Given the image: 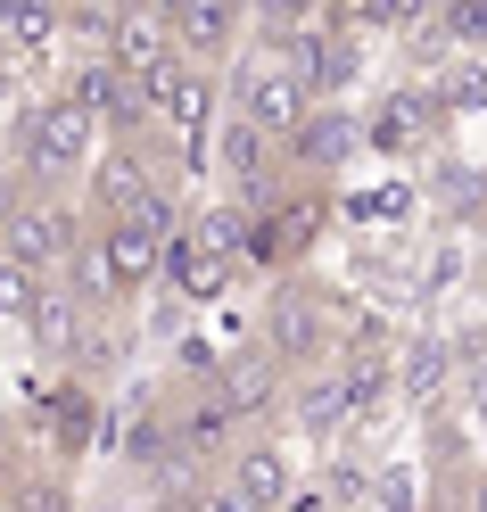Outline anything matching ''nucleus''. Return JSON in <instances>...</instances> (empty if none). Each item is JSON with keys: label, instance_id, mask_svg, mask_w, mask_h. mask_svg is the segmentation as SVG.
Masks as SVG:
<instances>
[{"label": "nucleus", "instance_id": "2", "mask_svg": "<svg viewBox=\"0 0 487 512\" xmlns=\"http://www.w3.org/2000/svg\"><path fill=\"white\" fill-rule=\"evenodd\" d=\"M223 91H232V116L256 124V133L281 141V149L298 141V124L314 116L298 67H289V58H273V50H240V58H232V75H223Z\"/></svg>", "mask_w": 487, "mask_h": 512}, {"label": "nucleus", "instance_id": "3", "mask_svg": "<svg viewBox=\"0 0 487 512\" xmlns=\"http://www.w3.org/2000/svg\"><path fill=\"white\" fill-rule=\"evenodd\" d=\"M256 347L289 364V380H306L322 364H339V331H331V306H322L306 281H281L273 306L256 314Z\"/></svg>", "mask_w": 487, "mask_h": 512}, {"label": "nucleus", "instance_id": "15", "mask_svg": "<svg viewBox=\"0 0 487 512\" xmlns=\"http://www.w3.org/2000/svg\"><path fill=\"white\" fill-rule=\"evenodd\" d=\"M364 512H430L421 463H372V496H364Z\"/></svg>", "mask_w": 487, "mask_h": 512}, {"label": "nucleus", "instance_id": "9", "mask_svg": "<svg viewBox=\"0 0 487 512\" xmlns=\"http://www.w3.org/2000/svg\"><path fill=\"white\" fill-rule=\"evenodd\" d=\"M108 58H116V67L124 75H133V83H149L157 67H174V25H166V0H124V9H116V25H108Z\"/></svg>", "mask_w": 487, "mask_h": 512}, {"label": "nucleus", "instance_id": "17", "mask_svg": "<svg viewBox=\"0 0 487 512\" xmlns=\"http://www.w3.org/2000/svg\"><path fill=\"white\" fill-rule=\"evenodd\" d=\"M463 273H471V265H463V240H454V232H438V248L421 256V290H454Z\"/></svg>", "mask_w": 487, "mask_h": 512}, {"label": "nucleus", "instance_id": "19", "mask_svg": "<svg viewBox=\"0 0 487 512\" xmlns=\"http://www.w3.org/2000/svg\"><path fill=\"white\" fill-rule=\"evenodd\" d=\"M355 215H364V223H405V215H413V190H405V182H380V190L355 199Z\"/></svg>", "mask_w": 487, "mask_h": 512}, {"label": "nucleus", "instance_id": "14", "mask_svg": "<svg viewBox=\"0 0 487 512\" xmlns=\"http://www.w3.org/2000/svg\"><path fill=\"white\" fill-rule=\"evenodd\" d=\"M0 34H9L25 58H42L58 34H67V9H50V0H0Z\"/></svg>", "mask_w": 487, "mask_h": 512}, {"label": "nucleus", "instance_id": "12", "mask_svg": "<svg viewBox=\"0 0 487 512\" xmlns=\"http://www.w3.org/2000/svg\"><path fill=\"white\" fill-rule=\"evenodd\" d=\"M364 124H372V149L380 157H413L446 124V108H438V91H388L380 108H364Z\"/></svg>", "mask_w": 487, "mask_h": 512}, {"label": "nucleus", "instance_id": "16", "mask_svg": "<svg viewBox=\"0 0 487 512\" xmlns=\"http://www.w3.org/2000/svg\"><path fill=\"white\" fill-rule=\"evenodd\" d=\"M42 290H50V281H42V273H25L17 256L0 248V323H17V331H25V314L42 306Z\"/></svg>", "mask_w": 487, "mask_h": 512}, {"label": "nucleus", "instance_id": "11", "mask_svg": "<svg viewBox=\"0 0 487 512\" xmlns=\"http://www.w3.org/2000/svg\"><path fill=\"white\" fill-rule=\"evenodd\" d=\"M91 323H100V314H91V306H75V298L50 281V290H42V306L25 314V347H34V356H42L50 372H67V380H75V356H83Z\"/></svg>", "mask_w": 487, "mask_h": 512}, {"label": "nucleus", "instance_id": "18", "mask_svg": "<svg viewBox=\"0 0 487 512\" xmlns=\"http://www.w3.org/2000/svg\"><path fill=\"white\" fill-rule=\"evenodd\" d=\"M34 199H42V190L17 174V157H9V149H0V232H9V223H17L25 207H34Z\"/></svg>", "mask_w": 487, "mask_h": 512}, {"label": "nucleus", "instance_id": "23", "mask_svg": "<svg viewBox=\"0 0 487 512\" xmlns=\"http://www.w3.org/2000/svg\"><path fill=\"white\" fill-rule=\"evenodd\" d=\"M100 512H108V504H100Z\"/></svg>", "mask_w": 487, "mask_h": 512}, {"label": "nucleus", "instance_id": "4", "mask_svg": "<svg viewBox=\"0 0 487 512\" xmlns=\"http://www.w3.org/2000/svg\"><path fill=\"white\" fill-rule=\"evenodd\" d=\"M91 232H100V223H91V207H83V199H34V207L9 223V232H0V248H9L25 273L58 281V273H67L75 256H83V240H91Z\"/></svg>", "mask_w": 487, "mask_h": 512}, {"label": "nucleus", "instance_id": "1", "mask_svg": "<svg viewBox=\"0 0 487 512\" xmlns=\"http://www.w3.org/2000/svg\"><path fill=\"white\" fill-rule=\"evenodd\" d=\"M100 149H108V133L75 100H58V91H34V100H17V116H9V157H17V174L34 182L42 199L67 190V182H91Z\"/></svg>", "mask_w": 487, "mask_h": 512}, {"label": "nucleus", "instance_id": "5", "mask_svg": "<svg viewBox=\"0 0 487 512\" xmlns=\"http://www.w3.org/2000/svg\"><path fill=\"white\" fill-rule=\"evenodd\" d=\"M157 182H166V166H157V141H108L100 166H91V182H83V207H91V223L149 215Z\"/></svg>", "mask_w": 487, "mask_h": 512}, {"label": "nucleus", "instance_id": "20", "mask_svg": "<svg viewBox=\"0 0 487 512\" xmlns=\"http://www.w3.org/2000/svg\"><path fill=\"white\" fill-rule=\"evenodd\" d=\"M199 512H256V504L232 488V479H207V488H199Z\"/></svg>", "mask_w": 487, "mask_h": 512}, {"label": "nucleus", "instance_id": "13", "mask_svg": "<svg viewBox=\"0 0 487 512\" xmlns=\"http://www.w3.org/2000/svg\"><path fill=\"white\" fill-rule=\"evenodd\" d=\"M58 290H67L75 306H91V314H124V306H133V298H124V281H116V265H108V248H100V232H91L83 256L58 273Z\"/></svg>", "mask_w": 487, "mask_h": 512}, {"label": "nucleus", "instance_id": "10", "mask_svg": "<svg viewBox=\"0 0 487 512\" xmlns=\"http://www.w3.org/2000/svg\"><path fill=\"white\" fill-rule=\"evenodd\" d=\"M100 248H108V265H116V281H124V298L166 290V256H174V240L157 232V223H141V215L100 223Z\"/></svg>", "mask_w": 487, "mask_h": 512}, {"label": "nucleus", "instance_id": "7", "mask_svg": "<svg viewBox=\"0 0 487 512\" xmlns=\"http://www.w3.org/2000/svg\"><path fill=\"white\" fill-rule=\"evenodd\" d=\"M364 149H372L364 108H314V116L298 124V141H289L281 157H289V174H347Z\"/></svg>", "mask_w": 487, "mask_h": 512}, {"label": "nucleus", "instance_id": "6", "mask_svg": "<svg viewBox=\"0 0 487 512\" xmlns=\"http://www.w3.org/2000/svg\"><path fill=\"white\" fill-rule=\"evenodd\" d=\"M166 25H174V50L190 67H232L248 50V9L240 0H166Z\"/></svg>", "mask_w": 487, "mask_h": 512}, {"label": "nucleus", "instance_id": "8", "mask_svg": "<svg viewBox=\"0 0 487 512\" xmlns=\"http://www.w3.org/2000/svg\"><path fill=\"white\" fill-rule=\"evenodd\" d=\"M223 479H232L256 512H289V496H298V446L281 430H256V438H240V455L223 463Z\"/></svg>", "mask_w": 487, "mask_h": 512}, {"label": "nucleus", "instance_id": "21", "mask_svg": "<svg viewBox=\"0 0 487 512\" xmlns=\"http://www.w3.org/2000/svg\"><path fill=\"white\" fill-rule=\"evenodd\" d=\"M463 512H487V471H471V496H463Z\"/></svg>", "mask_w": 487, "mask_h": 512}, {"label": "nucleus", "instance_id": "22", "mask_svg": "<svg viewBox=\"0 0 487 512\" xmlns=\"http://www.w3.org/2000/svg\"><path fill=\"white\" fill-rule=\"evenodd\" d=\"M479 273H487V248H479Z\"/></svg>", "mask_w": 487, "mask_h": 512}]
</instances>
